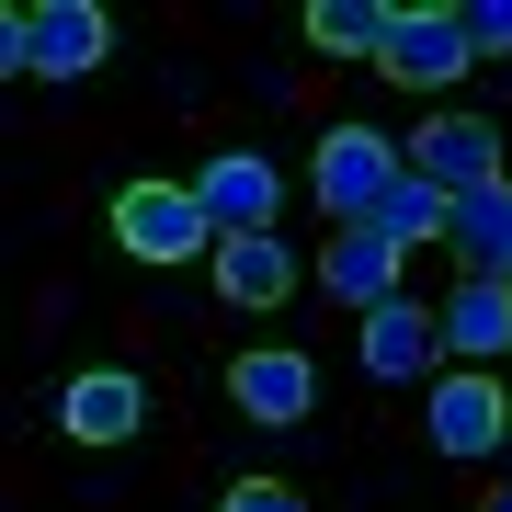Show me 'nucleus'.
<instances>
[{
  "mask_svg": "<svg viewBox=\"0 0 512 512\" xmlns=\"http://www.w3.org/2000/svg\"><path fill=\"white\" fill-rule=\"evenodd\" d=\"M0 46L23 80H80L114 57V12L103 0H35V12H0Z\"/></svg>",
  "mask_w": 512,
  "mask_h": 512,
  "instance_id": "f257e3e1",
  "label": "nucleus"
},
{
  "mask_svg": "<svg viewBox=\"0 0 512 512\" xmlns=\"http://www.w3.org/2000/svg\"><path fill=\"white\" fill-rule=\"evenodd\" d=\"M399 171H410V148H399V137H376V126H330V137H319V160H308V194H319L342 228H376V205L399 194Z\"/></svg>",
  "mask_w": 512,
  "mask_h": 512,
  "instance_id": "f03ea898",
  "label": "nucleus"
},
{
  "mask_svg": "<svg viewBox=\"0 0 512 512\" xmlns=\"http://www.w3.org/2000/svg\"><path fill=\"white\" fill-rule=\"evenodd\" d=\"M114 251L194 262V251H217V217L194 205V183H126V194H114Z\"/></svg>",
  "mask_w": 512,
  "mask_h": 512,
  "instance_id": "7ed1b4c3",
  "label": "nucleus"
},
{
  "mask_svg": "<svg viewBox=\"0 0 512 512\" xmlns=\"http://www.w3.org/2000/svg\"><path fill=\"white\" fill-rule=\"evenodd\" d=\"M410 171L433 194H490V183H512L501 171V126L490 114H433V126L410 137Z\"/></svg>",
  "mask_w": 512,
  "mask_h": 512,
  "instance_id": "20e7f679",
  "label": "nucleus"
},
{
  "mask_svg": "<svg viewBox=\"0 0 512 512\" xmlns=\"http://www.w3.org/2000/svg\"><path fill=\"white\" fill-rule=\"evenodd\" d=\"M194 205L217 217V239H262V228H274V205H285V183H274L262 148H217V160L194 171Z\"/></svg>",
  "mask_w": 512,
  "mask_h": 512,
  "instance_id": "39448f33",
  "label": "nucleus"
},
{
  "mask_svg": "<svg viewBox=\"0 0 512 512\" xmlns=\"http://www.w3.org/2000/svg\"><path fill=\"white\" fill-rule=\"evenodd\" d=\"M376 69L410 80V92H444V80L478 69V46H467L456 12H399V23H387V46H376Z\"/></svg>",
  "mask_w": 512,
  "mask_h": 512,
  "instance_id": "423d86ee",
  "label": "nucleus"
},
{
  "mask_svg": "<svg viewBox=\"0 0 512 512\" xmlns=\"http://www.w3.org/2000/svg\"><path fill=\"white\" fill-rule=\"evenodd\" d=\"M57 433H69V444H126V433H148V387H137L126 365L69 376V387H57Z\"/></svg>",
  "mask_w": 512,
  "mask_h": 512,
  "instance_id": "0eeeda50",
  "label": "nucleus"
},
{
  "mask_svg": "<svg viewBox=\"0 0 512 512\" xmlns=\"http://www.w3.org/2000/svg\"><path fill=\"white\" fill-rule=\"evenodd\" d=\"M501 433H512V399H501L490 365H456L433 387V444H444V456H490Z\"/></svg>",
  "mask_w": 512,
  "mask_h": 512,
  "instance_id": "6e6552de",
  "label": "nucleus"
},
{
  "mask_svg": "<svg viewBox=\"0 0 512 512\" xmlns=\"http://www.w3.org/2000/svg\"><path fill=\"white\" fill-rule=\"evenodd\" d=\"M228 399H239V421L285 433V421H308L319 376H308V353H239V365H228Z\"/></svg>",
  "mask_w": 512,
  "mask_h": 512,
  "instance_id": "1a4fd4ad",
  "label": "nucleus"
},
{
  "mask_svg": "<svg viewBox=\"0 0 512 512\" xmlns=\"http://www.w3.org/2000/svg\"><path fill=\"white\" fill-rule=\"evenodd\" d=\"M205 262H217V296H228V308H285V296H296V251H285L274 228H262V239H217Z\"/></svg>",
  "mask_w": 512,
  "mask_h": 512,
  "instance_id": "9d476101",
  "label": "nucleus"
},
{
  "mask_svg": "<svg viewBox=\"0 0 512 512\" xmlns=\"http://www.w3.org/2000/svg\"><path fill=\"white\" fill-rule=\"evenodd\" d=\"M433 330L467 353V365H501V353H512V285H478V274H467V285L433 308Z\"/></svg>",
  "mask_w": 512,
  "mask_h": 512,
  "instance_id": "9b49d317",
  "label": "nucleus"
},
{
  "mask_svg": "<svg viewBox=\"0 0 512 512\" xmlns=\"http://www.w3.org/2000/svg\"><path fill=\"white\" fill-rule=\"evenodd\" d=\"M456 262L478 285H512V183H490V194H456Z\"/></svg>",
  "mask_w": 512,
  "mask_h": 512,
  "instance_id": "f8f14e48",
  "label": "nucleus"
},
{
  "mask_svg": "<svg viewBox=\"0 0 512 512\" xmlns=\"http://www.w3.org/2000/svg\"><path fill=\"white\" fill-rule=\"evenodd\" d=\"M399 239L387 228H342V251H330V296H342V308H387V296H399Z\"/></svg>",
  "mask_w": 512,
  "mask_h": 512,
  "instance_id": "ddd939ff",
  "label": "nucleus"
},
{
  "mask_svg": "<svg viewBox=\"0 0 512 512\" xmlns=\"http://www.w3.org/2000/svg\"><path fill=\"white\" fill-rule=\"evenodd\" d=\"M444 330L410 308V296H387V308H365V376H387V387H410L421 376V353H433Z\"/></svg>",
  "mask_w": 512,
  "mask_h": 512,
  "instance_id": "4468645a",
  "label": "nucleus"
},
{
  "mask_svg": "<svg viewBox=\"0 0 512 512\" xmlns=\"http://www.w3.org/2000/svg\"><path fill=\"white\" fill-rule=\"evenodd\" d=\"M387 23H399L387 0H308V46H319V57H376Z\"/></svg>",
  "mask_w": 512,
  "mask_h": 512,
  "instance_id": "2eb2a0df",
  "label": "nucleus"
},
{
  "mask_svg": "<svg viewBox=\"0 0 512 512\" xmlns=\"http://www.w3.org/2000/svg\"><path fill=\"white\" fill-rule=\"evenodd\" d=\"M376 228L399 239V251H410V239H444V228H456V194H433L421 171H399V194L376 205Z\"/></svg>",
  "mask_w": 512,
  "mask_h": 512,
  "instance_id": "dca6fc26",
  "label": "nucleus"
},
{
  "mask_svg": "<svg viewBox=\"0 0 512 512\" xmlns=\"http://www.w3.org/2000/svg\"><path fill=\"white\" fill-rule=\"evenodd\" d=\"M456 23H467V46H478V57H512V0H467Z\"/></svg>",
  "mask_w": 512,
  "mask_h": 512,
  "instance_id": "f3484780",
  "label": "nucleus"
},
{
  "mask_svg": "<svg viewBox=\"0 0 512 512\" xmlns=\"http://www.w3.org/2000/svg\"><path fill=\"white\" fill-rule=\"evenodd\" d=\"M217 512H308V501H296V490H285V478H239V490H228Z\"/></svg>",
  "mask_w": 512,
  "mask_h": 512,
  "instance_id": "a211bd4d",
  "label": "nucleus"
},
{
  "mask_svg": "<svg viewBox=\"0 0 512 512\" xmlns=\"http://www.w3.org/2000/svg\"><path fill=\"white\" fill-rule=\"evenodd\" d=\"M478 512H512V490H490V501H478Z\"/></svg>",
  "mask_w": 512,
  "mask_h": 512,
  "instance_id": "6ab92c4d",
  "label": "nucleus"
}]
</instances>
